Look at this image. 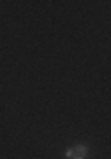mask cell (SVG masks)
I'll list each match as a JSON object with an SVG mask.
<instances>
[{
  "instance_id": "1",
  "label": "cell",
  "mask_w": 111,
  "mask_h": 159,
  "mask_svg": "<svg viewBox=\"0 0 111 159\" xmlns=\"http://www.w3.org/2000/svg\"><path fill=\"white\" fill-rule=\"evenodd\" d=\"M72 150H74V156H81V157H87V156H88V152H90L88 145H85V143H78V145L72 148Z\"/></svg>"
},
{
  "instance_id": "2",
  "label": "cell",
  "mask_w": 111,
  "mask_h": 159,
  "mask_svg": "<svg viewBox=\"0 0 111 159\" xmlns=\"http://www.w3.org/2000/svg\"><path fill=\"white\" fill-rule=\"evenodd\" d=\"M65 157H67V159H72V157H74V150H72L71 147L65 150Z\"/></svg>"
},
{
  "instance_id": "3",
  "label": "cell",
  "mask_w": 111,
  "mask_h": 159,
  "mask_svg": "<svg viewBox=\"0 0 111 159\" xmlns=\"http://www.w3.org/2000/svg\"><path fill=\"white\" fill-rule=\"evenodd\" d=\"M72 159H87V157H81V156H74Z\"/></svg>"
}]
</instances>
